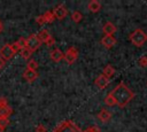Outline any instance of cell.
Masks as SVG:
<instances>
[{"instance_id": "6da1fadb", "label": "cell", "mask_w": 147, "mask_h": 132, "mask_svg": "<svg viewBox=\"0 0 147 132\" xmlns=\"http://www.w3.org/2000/svg\"><path fill=\"white\" fill-rule=\"evenodd\" d=\"M109 94L113 96L116 106H118L119 108L126 107L129 104V102L132 101V99L134 98V92L131 88H129L125 85V83H123V81L117 84Z\"/></svg>"}, {"instance_id": "7a4b0ae2", "label": "cell", "mask_w": 147, "mask_h": 132, "mask_svg": "<svg viewBox=\"0 0 147 132\" xmlns=\"http://www.w3.org/2000/svg\"><path fill=\"white\" fill-rule=\"evenodd\" d=\"M52 132H83L82 129L72 121L67 119L61 122L60 124H57Z\"/></svg>"}, {"instance_id": "3957f363", "label": "cell", "mask_w": 147, "mask_h": 132, "mask_svg": "<svg viewBox=\"0 0 147 132\" xmlns=\"http://www.w3.org/2000/svg\"><path fill=\"white\" fill-rule=\"evenodd\" d=\"M129 39H130V41H131L134 46L141 47V46L146 42V40H147V34L144 32V30H141V29H136V30L129 36Z\"/></svg>"}, {"instance_id": "277c9868", "label": "cell", "mask_w": 147, "mask_h": 132, "mask_svg": "<svg viewBox=\"0 0 147 132\" xmlns=\"http://www.w3.org/2000/svg\"><path fill=\"white\" fill-rule=\"evenodd\" d=\"M77 59H78V49L74 46H70L64 53V61L67 62V64L71 65L77 61Z\"/></svg>"}, {"instance_id": "5b68a950", "label": "cell", "mask_w": 147, "mask_h": 132, "mask_svg": "<svg viewBox=\"0 0 147 132\" xmlns=\"http://www.w3.org/2000/svg\"><path fill=\"white\" fill-rule=\"evenodd\" d=\"M40 46H41V41H40V39L38 38L37 34L32 33V34H30V36L26 38V48L30 49L32 53H33L34 51H37Z\"/></svg>"}, {"instance_id": "8992f818", "label": "cell", "mask_w": 147, "mask_h": 132, "mask_svg": "<svg viewBox=\"0 0 147 132\" xmlns=\"http://www.w3.org/2000/svg\"><path fill=\"white\" fill-rule=\"evenodd\" d=\"M37 36H38V38L40 39V41H41V42H45L47 46H53V45L55 44V39L52 37V34H51V33L48 32V30H46V29L40 30Z\"/></svg>"}, {"instance_id": "52a82bcc", "label": "cell", "mask_w": 147, "mask_h": 132, "mask_svg": "<svg viewBox=\"0 0 147 132\" xmlns=\"http://www.w3.org/2000/svg\"><path fill=\"white\" fill-rule=\"evenodd\" d=\"M16 53L14 52L13 47H11V44H5L1 48H0V57H2L5 61H8L10 60Z\"/></svg>"}, {"instance_id": "ba28073f", "label": "cell", "mask_w": 147, "mask_h": 132, "mask_svg": "<svg viewBox=\"0 0 147 132\" xmlns=\"http://www.w3.org/2000/svg\"><path fill=\"white\" fill-rule=\"evenodd\" d=\"M54 20H55V16H54L53 10H48V11H46L45 14H42V15L36 17V22H37L39 25H42V24H45V23H52Z\"/></svg>"}, {"instance_id": "9c48e42d", "label": "cell", "mask_w": 147, "mask_h": 132, "mask_svg": "<svg viewBox=\"0 0 147 132\" xmlns=\"http://www.w3.org/2000/svg\"><path fill=\"white\" fill-rule=\"evenodd\" d=\"M53 13H54L55 18L61 21V20H63V18L68 15V9H67V7H65L64 5L60 3L59 6H56V7L53 9Z\"/></svg>"}, {"instance_id": "30bf717a", "label": "cell", "mask_w": 147, "mask_h": 132, "mask_svg": "<svg viewBox=\"0 0 147 132\" xmlns=\"http://www.w3.org/2000/svg\"><path fill=\"white\" fill-rule=\"evenodd\" d=\"M109 83H110V79L109 78H107L105 75H99L96 78H95V80H94V84L100 88V90H105L108 85H109Z\"/></svg>"}, {"instance_id": "8fae6325", "label": "cell", "mask_w": 147, "mask_h": 132, "mask_svg": "<svg viewBox=\"0 0 147 132\" xmlns=\"http://www.w3.org/2000/svg\"><path fill=\"white\" fill-rule=\"evenodd\" d=\"M116 42H117V39L114 37V36H103L102 38H101V44H102V46H105L106 48H111V47H114L115 45H116Z\"/></svg>"}, {"instance_id": "7c38bea8", "label": "cell", "mask_w": 147, "mask_h": 132, "mask_svg": "<svg viewBox=\"0 0 147 132\" xmlns=\"http://www.w3.org/2000/svg\"><path fill=\"white\" fill-rule=\"evenodd\" d=\"M49 57H51V60L54 61V62H60V61H62V60L64 59V53H63L60 48H54V49L51 51Z\"/></svg>"}, {"instance_id": "4fadbf2b", "label": "cell", "mask_w": 147, "mask_h": 132, "mask_svg": "<svg viewBox=\"0 0 147 132\" xmlns=\"http://www.w3.org/2000/svg\"><path fill=\"white\" fill-rule=\"evenodd\" d=\"M102 31L105 33V36H113L116 31H117V28L114 23L111 22H106L105 25L102 26Z\"/></svg>"}, {"instance_id": "5bb4252c", "label": "cell", "mask_w": 147, "mask_h": 132, "mask_svg": "<svg viewBox=\"0 0 147 132\" xmlns=\"http://www.w3.org/2000/svg\"><path fill=\"white\" fill-rule=\"evenodd\" d=\"M23 78L28 81V83H32L38 78V72L34 70H30V69H25L23 72Z\"/></svg>"}, {"instance_id": "9a60e30c", "label": "cell", "mask_w": 147, "mask_h": 132, "mask_svg": "<svg viewBox=\"0 0 147 132\" xmlns=\"http://www.w3.org/2000/svg\"><path fill=\"white\" fill-rule=\"evenodd\" d=\"M11 47H13V49H14L15 53L21 52L22 49L26 48V39L25 38H20L18 40H16L15 42L11 44Z\"/></svg>"}, {"instance_id": "2e32d148", "label": "cell", "mask_w": 147, "mask_h": 132, "mask_svg": "<svg viewBox=\"0 0 147 132\" xmlns=\"http://www.w3.org/2000/svg\"><path fill=\"white\" fill-rule=\"evenodd\" d=\"M96 117H98V119L101 121L102 123H107V122L110 121V118H111V114H110L107 109L102 108V109L99 111V114L96 115Z\"/></svg>"}, {"instance_id": "e0dca14e", "label": "cell", "mask_w": 147, "mask_h": 132, "mask_svg": "<svg viewBox=\"0 0 147 132\" xmlns=\"http://www.w3.org/2000/svg\"><path fill=\"white\" fill-rule=\"evenodd\" d=\"M87 9L92 13H99L101 10V3L98 0H91L87 3Z\"/></svg>"}, {"instance_id": "ac0fdd59", "label": "cell", "mask_w": 147, "mask_h": 132, "mask_svg": "<svg viewBox=\"0 0 147 132\" xmlns=\"http://www.w3.org/2000/svg\"><path fill=\"white\" fill-rule=\"evenodd\" d=\"M102 75H105L107 78H111V77H114V75H115V68L113 67V65H110V64H107V65H105V68H103V70H102Z\"/></svg>"}, {"instance_id": "d6986e66", "label": "cell", "mask_w": 147, "mask_h": 132, "mask_svg": "<svg viewBox=\"0 0 147 132\" xmlns=\"http://www.w3.org/2000/svg\"><path fill=\"white\" fill-rule=\"evenodd\" d=\"M11 114H13V109L9 106L0 107V118H9Z\"/></svg>"}, {"instance_id": "ffe728a7", "label": "cell", "mask_w": 147, "mask_h": 132, "mask_svg": "<svg viewBox=\"0 0 147 132\" xmlns=\"http://www.w3.org/2000/svg\"><path fill=\"white\" fill-rule=\"evenodd\" d=\"M71 20H72L75 23H79V22L83 20V15H82V13L78 11V10H75V11L71 14Z\"/></svg>"}, {"instance_id": "44dd1931", "label": "cell", "mask_w": 147, "mask_h": 132, "mask_svg": "<svg viewBox=\"0 0 147 132\" xmlns=\"http://www.w3.org/2000/svg\"><path fill=\"white\" fill-rule=\"evenodd\" d=\"M26 69H30V70H34V71H37V69H38V63H37V61H36V60L30 59V60L28 61V63H26Z\"/></svg>"}, {"instance_id": "7402d4cb", "label": "cell", "mask_w": 147, "mask_h": 132, "mask_svg": "<svg viewBox=\"0 0 147 132\" xmlns=\"http://www.w3.org/2000/svg\"><path fill=\"white\" fill-rule=\"evenodd\" d=\"M20 54H21L22 59H24V60H30V57H31V55H32V52H31L30 49H28V48H24V49H22V51L20 52Z\"/></svg>"}, {"instance_id": "603a6c76", "label": "cell", "mask_w": 147, "mask_h": 132, "mask_svg": "<svg viewBox=\"0 0 147 132\" xmlns=\"http://www.w3.org/2000/svg\"><path fill=\"white\" fill-rule=\"evenodd\" d=\"M105 103L107 104V106H109V107H113V106H116V103H115V100L113 99V96L108 93L107 95H106V98H105Z\"/></svg>"}, {"instance_id": "cb8c5ba5", "label": "cell", "mask_w": 147, "mask_h": 132, "mask_svg": "<svg viewBox=\"0 0 147 132\" xmlns=\"http://www.w3.org/2000/svg\"><path fill=\"white\" fill-rule=\"evenodd\" d=\"M138 63L141 68H147V55H142L141 57H139Z\"/></svg>"}, {"instance_id": "d4e9b609", "label": "cell", "mask_w": 147, "mask_h": 132, "mask_svg": "<svg viewBox=\"0 0 147 132\" xmlns=\"http://www.w3.org/2000/svg\"><path fill=\"white\" fill-rule=\"evenodd\" d=\"M83 132H101V129L98 126V125H92V126H88L86 130H84Z\"/></svg>"}, {"instance_id": "484cf974", "label": "cell", "mask_w": 147, "mask_h": 132, "mask_svg": "<svg viewBox=\"0 0 147 132\" xmlns=\"http://www.w3.org/2000/svg\"><path fill=\"white\" fill-rule=\"evenodd\" d=\"M9 118H0V126L1 127H3V129H6L8 125H9Z\"/></svg>"}, {"instance_id": "4316f807", "label": "cell", "mask_w": 147, "mask_h": 132, "mask_svg": "<svg viewBox=\"0 0 147 132\" xmlns=\"http://www.w3.org/2000/svg\"><path fill=\"white\" fill-rule=\"evenodd\" d=\"M34 132H47V129H46L45 125L38 124V125L36 126V129H34Z\"/></svg>"}, {"instance_id": "83f0119b", "label": "cell", "mask_w": 147, "mask_h": 132, "mask_svg": "<svg viewBox=\"0 0 147 132\" xmlns=\"http://www.w3.org/2000/svg\"><path fill=\"white\" fill-rule=\"evenodd\" d=\"M7 106H8L7 99L5 96H0V107H7Z\"/></svg>"}, {"instance_id": "f1b7e54d", "label": "cell", "mask_w": 147, "mask_h": 132, "mask_svg": "<svg viewBox=\"0 0 147 132\" xmlns=\"http://www.w3.org/2000/svg\"><path fill=\"white\" fill-rule=\"evenodd\" d=\"M5 65H6V61L2 57H0V69H2Z\"/></svg>"}, {"instance_id": "f546056e", "label": "cell", "mask_w": 147, "mask_h": 132, "mask_svg": "<svg viewBox=\"0 0 147 132\" xmlns=\"http://www.w3.org/2000/svg\"><path fill=\"white\" fill-rule=\"evenodd\" d=\"M0 132H5V129H3V127H1V126H0Z\"/></svg>"}, {"instance_id": "4dcf8cb0", "label": "cell", "mask_w": 147, "mask_h": 132, "mask_svg": "<svg viewBox=\"0 0 147 132\" xmlns=\"http://www.w3.org/2000/svg\"><path fill=\"white\" fill-rule=\"evenodd\" d=\"M146 86H147V83H146Z\"/></svg>"}]
</instances>
